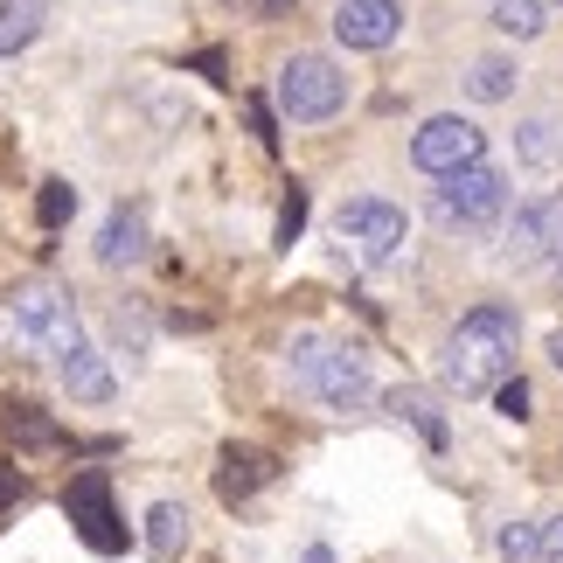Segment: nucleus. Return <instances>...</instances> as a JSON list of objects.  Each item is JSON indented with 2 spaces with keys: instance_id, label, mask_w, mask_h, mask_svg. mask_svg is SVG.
Returning <instances> with one entry per match:
<instances>
[{
  "instance_id": "nucleus-1",
  "label": "nucleus",
  "mask_w": 563,
  "mask_h": 563,
  "mask_svg": "<svg viewBox=\"0 0 563 563\" xmlns=\"http://www.w3.org/2000/svg\"><path fill=\"white\" fill-rule=\"evenodd\" d=\"M515 341H522V320L501 299H481L473 313H460V328L445 334L439 349V383L452 397H481V389H501L515 376Z\"/></svg>"
},
{
  "instance_id": "nucleus-2",
  "label": "nucleus",
  "mask_w": 563,
  "mask_h": 563,
  "mask_svg": "<svg viewBox=\"0 0 563 563\" xmlns=\"http://www.w3.org/2000/svg\"><path fill=\"white\" fill-rule=\"evenodd\" d=\"M292 383L307 389L313 404H328V410H362L376 397V383H369V355L349 349V341H334V334H292Z\"/></svg>"
},
{
  "instance_id": "nucleus-3",
  "label": "nucleus",
  "mask_w": 563,
  "mask_h": 563,
  "mask_svg": "<svg viewBox=\"0 0 563 563\" xmlns=\"http://www.w3.org/2000/svg\"><path fill=\"white\" fill-rule=\"evenodd\" d=\"M272 98H278V112H286L292 125H320V119H334L341 104H349V77H341V63H334V56L299 49V56L278 63Z\"/></svg>"
},
{
  "instance_id": "nucleus-4",
  "label": "nucleus",
  "mask_w": 563,
  "mask_h": 563,
  "mask_svg": "<svg viewBox=\"0 0 563 563\" xmlns=\"http://www.w3.org/2000/svg\"><path fill=\"white\" fill-rule=\"evenodd\" d=\"M63 515H70V529L84 536V550L91 556H125V522H119V508H112V473L104 466H84L70 473V487H63Z\"/></svg>"
},
{
  "instance_id": "nucleus-5",
  "label": "nucleus",
  "mask_w": 563,
  "mask_h": 563,
  "mask_svg": "<svg viewBox=\"0 0 563 563\" xmlns=\"http://www.w3.org/2000/svg\"><path fill=\"white\" fill-rule=\"evenodd\" d=\"M8 313H14V328L35 341V349H49L56 362L84 349V320H77V299L63 292V286H14L8 292Z\"/></svg>"
},
{
  "instance_id": "nucleus-6",
  "label": "nucleus",
  "mask_w": 563,
  "mask_h": 563,
  "mask_svg": "<svg viewBox=\"0 0 563 563\" xmlns=\"http://www.w3.org/2000/svg\"><path fill=\"white\" fill-rule=\"evenodd\" d=\"M334 230H341V244H349L362 265H397V257H404V236H410L404 209L383 202V195H355V202H341Z\"/></svg>"
},
{
  "instance_id": "nucleus-7",
  "label": "nucleus",
  "mask_w": 563,
  "mask_h": 563,
  "mask_svg": "<svg viewBox=\"0 0 563 563\" xmlns=\"http://www.w3.org/2000/svg\"><path fill=\"white\" fill-rule=\"evenodd\" d=\"M410 161H418L424 175L452 181V175H466V167L487 161V133L473 119H460V112H439V119H424L418 133H410Z\"/></svg>"
},
{
  "instance_id": "nucleus-8",
  "label": "nucleus",
  "mask_w": 563,
  "mask_h": 563,
  "mask_svg": "<svg viewBox=\"0 0 563 563\" xmlns=\"http://www.w3.org/2000/svg\"><path fill=\"white\" fill-rule=\"evenodd\" d=\"M508 209V175L501 167H466V175L439 181V195H431V216H439L445 230H487L494 216Z\"/></svg>"
},
{
  "instance_id": "nucleus-9",
  "label": "nucleus",
  "mask_w": 563,
  "mask_h": 563,
  "mask_svg": "<svg viewBox=\"0 0 563 563\" xmlns=\"http://www.w3.org/2000/svg\"><path fill=\"white\" fill-rule=\"evenodd\" d=\"M501 257L515 272H536V265H550V257H563V195H536V202L515 209Z\"/></svg>"
},
{
  "instance_id": "nucleus-10",
  "label": "nucleus",
  "mask_w": 563,
  "mask_h": 563,
  "mask_svg": "<svg viewBox=\"0 0 563 563\" xmlns=\"http://www.w3.org/2000/svg\"><path fill=\"white\" fill-rule=\"evenodd\" d=\"M278 473H286V460H278L272 445H223L216 452V501H230V508H244L257 487H272Z\"/></svg>"
},
{
  "instance_id": "nucleus-11",
  "label": "nucleus",
  "mask_w": 563,
  "mask_h": 563,
  "mask_svg": "<svg viewBox=\"0 0 563 563\" xmlns=\"http://www.w3.org/2000/svg\"><path fill=\"white\" fill-rule=\"evenodd\" d=\"M334 35L349 42V49H389V42L404 35V8L397 0H341Z\"/></svg>"
},
{
  "instance_id": "nucleus-12",
  "label": "nucleus",
  "mask_w": 563,
  "mask_h": 563,
  "mask_svg": "<svg viewBox=\"0 0 563 563\" xmlns=\"http://www.w3.org/2000/svg\"><path fill=\"white\" fill-rule=\"evenodd\" d=\"M140 257H146V202H119L98 230V265L125 272V265H140Z\"/></svg>"
},
{
  "instance_id": "nucleus-13",
  "label": "nucleus",
  "mask_w": 563,
  "mask_h": 563,
  "mask_svg": "<svg viewBox=\"0 0 563 563\" xmlns=\"http://www.w3.org/2000/svg\"><path fill=\"white\" fill-rule=\"evenodd\" d=\"M56 376H63V389H70L77 404H112V389H119V383H112V369H104V355L91 349V341L63 355V362H56Z\"/></svg>"
},
{
  "instance_id": "nucleus-14",
  "label": "nucleus",
  "mask_w": 563,
  "mask_h": 563,
  "mask_svg": "<svg viewBox=\"0 0 563 563\" xmlns=\"http://www.w3.org/2000/svg\"><path fill=\"white\" fill-rule=\"evenodd\" d=\"M8 439H14V452H70V431H63L42 404H8Z\"/></svg>"
},
{
  "instance_id": "nucleus-15",
  "label": "nucleus",
  "mask_w": 563,
  "mask_h": 563,
  "mask_svg": "<svg viewBox=\"0 0 563 563\" xmlns=\"http://www.w3.org/2000/svg\"><path fill=\"white\" fill-rule=\"evenodd\" d=\"M383 404L397 410L404 424H418V439H424L431 452H445V439H452V431H445V410H439V397H431V389H418V383H397Z\"/></svg>"
},
{
  "instance_id": "nucleus-16",
  "label": "nucleus",
  "mask_w": 563,
  "mask_h": 563,
  "mask_svg": "<svg viewBox=\"0 0 563 563\" xmlns=\"http://www.w3.org/2000/svg\"><path fill=\"white\" fill-rule=\"evenodd\" d=\"M515 161L536 167V175H550V167H563V119L556 112H536L522 119V133H515Z\"/></svg>"
},
{
  "instance_id": "nucleus-17",
  "label": "nucleus",
  "mask_w": 563,
  "mask_h": 563,
  "mask_svg": "<svg viewBox=\"0 0 563 563\" xmlns=\"http://www.w3.org/2000/svg\"><path fill=\"white\" fill-rule=\"evenodd\" d=\"M49 8L56 0H0V56L29 49V42L49 29Z\"/></svg>"
},
{
  "instance_id": "nucleus-18",
  "label": "nucleus",
  "mask_w": 563,
  "mask_h": 563,
  "mask_svg": "<svg viewBox=\"0 0 563 563\" xmlns=\"http://www.w3.org/2000/svg\"><path fill=\"white\" fill-rule=\"evenodd\" d=\"M146 550H154L161 563H175L188 550V508L181 501H154V508H146Z\"/></svg>"
},
{
  "instance_id": "nucleus-19",
  "label": "nucleus",
  "mask_w": 563,
  "mask_h": 563,
  "mask_svg": "<svg viewBox=\"0 0 563 563\" xmlns=\"http://www.w3.org/2000/svg\"><path fill=\"white\" fill-rule=\"evenodd\" d=\"M466 91L481 98V104H501V98H515V63H508V56H473V70H466Z\"/></svg>"
},
{
  "instance_id": "nucleus-20",
  "label": "nucleus",
  "mask_w": 563,
  "mask_h": 563,
  "mask_svg": "<svg viewBox=\"0 0 563 563\" xmlns=\"http://www.w3.org/2000/svg\"><path fill=\"white\" fill-rule=\"evenodd\" d=\"M494 29L515 35V42L543 35V0H494Z\"/></svg>"
},
{
  "instance_id": "nucleus-21",
  "label": "nucleus",
  "mask_w": 563,
  "mask_h": 563,
  "mask_svg": "<svg viewBox=\"0 0 563 563\" xmlns=\"http://www.w3.org/2000/svg\"><path fill=\"white\" fill-rule=\"evenodd\" d=\"M70 216H77V188H70V181H42V195H35V223L56 236Z\"/></svg>"
},
{
  "instance_id": "nucleus-22",
  "label": "nucleus",
  "mask_w": 563,
  "mask_h": 563,
  "mask_svg": "<svg viewBox=\"0 0 563 563\" xmlns=\"http://www.w3.org/2000/svg\"><path fill=\"white\" fill-rule=\"evenodd\" d=\"M299 230H307V188H292V195H286V209H278V251H292V244H299Z\"/></svg>"
},
{
  "instance_id": "nucleus-23",
  "label": "nucleus",
  "mask_w": 563,
  "mask_h": 563,
  "mask_svg": "<svg viewBox=\"0 0 563 563\" xmlns=\"http://www.w3.org/2000/svg\"><path fill=\"white\" fill-rule=\"evenodd\" d=\"M501 556L508 563H536V522H508L501 529Z\"/></svg>"
},
{
  "instance_id": "nucleus-24",
  "label": "nucleus",
  "mask_w": 563,
  "mask_h": 563,
  "mask_svg": "<svg viewBox=\"0 0 563 563\" xmlns=\"http://www.w3.org/2000/svg\"><path fill=\"white\" fill-rule=\"evenodd\" d=\"M494 410H501V418H515V424H522V418H529V383H522V376H508L501 389H494Z\"/></svg>"
},
{
  "instance_id": "nucleus-25",
  "label": "nucleus",
  "mask_w": 563,
  "mask_h": 563,
  "mask_svg": "<svg viewBox=\"0 0 563 563\" xmlns=\"http://www.w3.org/2000/svg\"><path fill=\"white\" fill-rule=\"evenodd\" d=\"M21 501H29V473H21V466H0V522H8Z\"/></svg>"
},
{
  "instance_id": "nucleus-26",
  "label": "nucleus",
  "mask_w": 563,
  "mask_h": 563,
  "mask_svg": "<svg viewBox=\"0 0 563 563\" xmlns=\"http://www.w3.org/2000/svg\"><path fill=\"white\" fill-rule=\"evenodd\" d=\"M536 563H563V515L536 522Z\"/></svg>"
},
{
  "instance_id": "nucleus-27",
  "label": "nucleus",
  "mask_w": 563,
  "mask_h": 563,
  "mask_svg": "<svg viewBox=\"0 0 563 563\" xmlns=\"http://www.w3.org/2000/svg\"><path fill=\"white\" fill-rule=\"evenodd\" d=\"M251 133L265 140V146H278V119H272V104H265V98H251Z\"/></svg>"
},
{
  "instance_id": "nucleus-28",
  "label": "nucleus",
  "mask_w": 563,
  "mask_h": 563,
  "mask_svg": "<svg viewBox=\"0 0 563 563\" xmlns=\"http://www.w3.org/2000/svg\"><path fill=\"white\" fill-rule=\"evenodd\" d=\"M223 8H244L257 21H278V14H292V0H223Z\"/></svg>"
},
{
  "instance_id": "nucleus-29",
  "label": "nucleus",
  "mask_w": 563,
  "mask_h": 563,
  "mask_svg": "<svg viewBox=\"0 0 563 563\" xmlns=\"http://www.w3.org/2000/svg\"><path fill=\"white\" fill-rule=\"evenodd\" d=\"M195 70L216 77V84H230V77H223V49H202V56H195Z\"/></svg>"
},
{
  "instance_id": "nucleus-30",
  "label": "nucleus",
  "mask_w": 563,
  "mask_h": 563,
  "mask_svg": "<svg viewBox=\"0 0 563 563\" xmlns=\"http://www.w3.org/2000/svg\"><path fill=\"white\" fill-rule=\"evenodd\" d=\"M299 563H334V550H328V543H313V550L299 556Z\"/></svg>"
},
{
  "instance_id": "nucleus-31",
  "label": "nucleus",
  "mask_w": 563,
  "mask_h": 563,
  "mask_svg": "<svg viewBox=\"0 0 563 563\" xmlns=\"http://www.w3.org/2000/svg\"><path fill=\"white\" fill-rule=\"evenodd\" d=\"M550 362H556V369H563V334H556V341H550Z\"/></svg>"
}]
</instances>
